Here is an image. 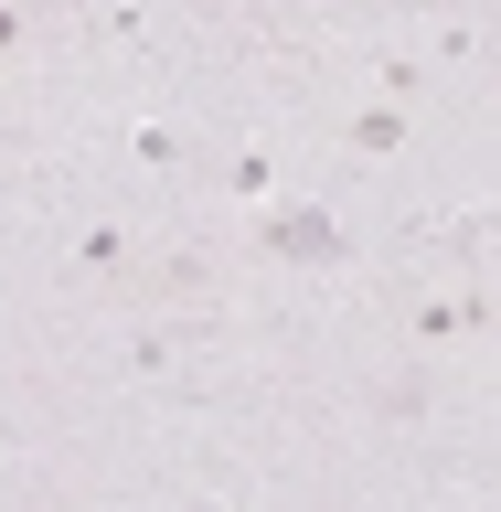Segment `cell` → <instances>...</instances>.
<instances>
[{
  "instance_id": "cell-1",
  "label": "cell",
  "mask_w": 501,
  "mask_h": 512,
  "mask_svg": "<svg viewBox=\"0 0 501 512\" xmlns=\"http://www.w3.org/2000/svg\"><path fill=\"white\" fill-rule=\"evenodd\" d=\"M352 150H406V107H395V96H384V107H363V118H352Z\"/></svg>"
},
{
  "instance_id": "cell-2",
  "label": "cell",
  "mask_w": 501,
  "mask_h": 512,
  "mask_svg": "<svg viewBox=\"0 0 501 512\" xmlns=\"http://www.w3.org/2000/svg\"><path fill=\"white\" fill-rule=\"evenodd\" d=\"M278 246H288V256H331V246H342V235H331V224H320V214H288V224H278Z\"/></svg>"
},
{
  "instance_id": "cell-3",
  "label": "cell",
  "mask_w": 501,
  "mask_h": 512,
  "mask_svg": "<svg viewBox=\"0 0 501 512\" xmlns=\"http://www.w3.org/2000/svg\"><path fill=\"white\" fill-rule=\"evenodd\" d=\"M75 256H86L96 278H107V267H128V235H118V224H96V235H86V246H75Z\"/></svg>"
},
{
  "instance_id": "cell-4",
  "label": "cell",
  "mask_w": 501,
  "mask_h": 512,
  "mask_svg": "<svg viewBox=\"0 0 501 512\" xmlns=\"http://www.w3.org/2000/svg\"><path fill=\"white\" fill-rule=\"evenodd\" d=\"M22 32H32V22H22V0H0V54H22Z\"/></svg>"
}]
</instances>
